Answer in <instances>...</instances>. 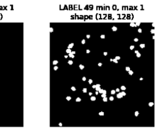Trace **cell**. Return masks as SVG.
<instances>
[{
	"label": "cell",
	"instance_id": "obj_6",
	"mask_svg": "<svg viewBox=\"0 0 160 131\" xmlns=\"http://www.w3.org/2000/svg\"><path fill=\"white\" fill-rule=\"evenodd\" d=\"M81 101V99L80 97H77L76 99V102H80Z\"/></svg>",
	"mask_w": 160,
	"mask_h": 131
},
{
	"label": "cell",
	"instance_id": "obj_27",
	"mask_svg": "<svg viewBox=\"0 0 160 131\" xmlns=\"http://www.w3.org/2000/svg\"><path fill=\"white\" fill-rule=\"evenodd\" d=\"M83 93H86L87 92V89L86 88L83 89Z\"/></svg>",
	"mask_w": 160,
	"mask_h": 131
},
{
	"label": "cell",
	"instance_id": "obj_14",
	"mask_svg": "<svg viewBox=\"0 0 160 131\" xmlns=\"http://www.w3.org/2000/svg\"><path fill=\"white\" fill-rule=\"evenodd\" d=\"M81 43H82L83 45H85V43H86V40H85V39H83V40H82Z\"/></svg>",
	"mask_w": 160,
	"mask_h": 131
},
{
	"label": "cell",
	"instance_id": "obj_9",
	"mask_svg": "<svg viewBox=\"0 0 160 131\" xmlns=\"http://www.w3.org/2000/svg\"><path fill=\"white\" fill-rule=\"evenodd\" d=\"M58 63V60H54L53 62V65H56Z\"/></svg>",
	"mask_w": 160,
	"mask_h": 131
},
{
	"label": "cell",
	"instance_id": "obj_28",
	"mask_svg": "<svg viewBox=\"0 0 160 131\" xmlns=\"http://www.w3.org/2000/svg\"><path fill=\"white\" fill-rule=\"evenodd\" d=\"M125 69H126V70L127 71V72H129V71L130 70V67H126Z\"/></svg>",
	"mask_w": 160,
	"mask_h": 131
},
{
	"label": "cell",
	"instance_id": "obj_49",
	"mask_svg": "<svg viewBox=\"0 0 160 131\" xmlns=\"http://www.w3.org/2000/svg\"><path fill=\"white\" fill-rule=\"evenodd\" d=\"M93 95V93L92 92H89V95L90 96H91Z\"/></svg>",
	"mask_w": 160,
	"mask_h": 131
},
{
	"label": "cell",
	"instance_id": "obj_45",
	"mask_svg": "<svg viewBox=\"0 0 160 131\" xmlns=\"http://www.w3.org/2000/svg\"><path fill=\"white\" fill-rule=\"evenodd\" d=\"M101 87L100 84H96V87Z\"/></svg>",
	"mask_w": 160,
	"mask_h": 131
},
{
	"label": "cell",
	"instance_id": "obj_25",
	"mask_svg": "<svg viewBox=\"0 0 160 131\" xmlns=\"http://www.w3.org/2000/svg\"><path fill=\"white\" fill-rule=\"evenodd\" d=\"M115 93H116V91H115V90H112L111 91V94L112 95H114V94H115Z\"/></svg>",
	"mask_w": 160,
	"mask_h": 131
},
{
	"label": "cell",
	"instance_id": "obj_48",
	"mask_svg": "<svg viewBox=\"0 0 160 131\" xmlns=\"http://www.w3.org/2000/svg\"><path fill=\"white\" fill-rule=\"evenodd\" d=\"M92 87H93V89H95V88H96V85H93V86H92Z\"/></svg>",
	"mask_w": 160,
	"mask_h": 131
},
{
	"label": "cell",
	"instance_id": "obj_38",
	"mask_svg": "<svg viewBox=\"0 0 160 131\" xmlns=\"http://www.w3.org/2000/svg\"><path fill=\"white\" fill-rule=\"evenodd\" d=\"M82 80L83 81H86V78L85 77H83L82 78Z\"/></svg>",
	"mask_w": 160,
	"mask_h": 131
},
{
	"label": "cell",
	"instance_id": "obj_18",
	"mask_svg": "<svg viewBox=\"0 0 160 131\" xmlns=\"http://www.w3.org/2000/svg\"><path fill=\"white\" fill-rule=\"evenodd\" d=\"M128 74H129V75H133V71H132V70H130L129 71V72H128Z\"/></svg>",
	"mask_w": 160,
	"mask_h": 131
},
{
	"label": "cell",
	"instance_id": "obj_47",
	"mask_svg": "<svg viewBox=\"0 0 160 131\" xmlns=\"http://www.w3.org/2000/svg\"><path fill=\"white\" fill-rule=\"evenodd\" d=\"M86 53H90V50H86Z\"/></svg>",
	"mask_w": 160,
	"mask_h": 131
},
{
	"label": "cell",
	"instance_id": "obj_20",
	"mask_svg": "<svg viewBox=\"0 0 160 131\" xmlns=\"http://www.w3.org/2000/svg\"><path fill=\"white\" fill-rule=\"evenodd\" d=\"M53 69H54V70H55V71H56V70H57L58 69V67H57V66H56V65H54V67Z\"/></svg>",
	"mask_w": 160,
	"mask_h": 131
},
{
	"label": "cell",
	"instance_id": "obj_17",
	"mask_svg": "<svg viewBox=\"0 0 160 131\" xmlns=\"http://www.w3.org/2000/svg\"><path fill=\"white\" fill-rule=\"evenodd\" d=\"M68 64L70 65H73V62L72 60H69V61L68 62Z\"/></svg>",
	"mask_w": 160,
	"mask_h": 131
},
{
	"label": "cell",
	"instance_id": "obj_13",
	"mask_svg": "<svg viewBox=\"0 0 160 131\" xmlns=\"http://www.w3.org/2000/svg\"><path fill=\"white\" fill-rule=\"evenodd\" d=\"M139 112L138 111H136L135 112V116H136V117H138V116H139Z\"/></svg>",
	"mask_w": 160,
	"mask_h": 131
},
{
	"label": "cell",
	"instance_id": "obj_10",
	"mask_svg": "<svg viewBox=\"0 0 160 131\" xmlns=\"http://www.w3.org/2000/svg\"><path fill=\"white\" fill-rule=\"evenodd\" d=\"M148 106H150V107H153V106H154V103H153V102H149Z\"/></svg>",
	"mask_w": 160,
	"mask_h": 131
},
{
	"label": "cell",
	"instance_id": "obj_54",
	"mask_svg": "<svg viewBox=\"0 0 160 131\" xmlns=\"http://www.w3.org/2000/svg\"><path fill=\"white\" fill-rule=\"evenodd\" d=\"M68 57V55H64V58H67Z\"/></svg>",
	"mask_w": 160,
	"mask_h": 131
},
{
	"label": "cell",
	"instance_id": "obj_22",
	"mask_svg": "<svg viewBox=\"0 0 160 131\" xmlns=\"http://www.w3.org/2000/svg\"><path fill=\"white\" fill-rule=\"evenodd\" d=\"M141 56V55L140 53H136V57H137L138 58H140Z\"/></svg>",
	"mask_w": 160,
	"mask_h": 131
},
{
	"label": "cell",
	"instance_id": "obj_16",
	"mask_svg": "<svg viewBox=\"0 0 160 131\" xmlns=\"http://www.w3.org/2000/svg\"><path fill=\"white\" fill-rule=\"evenodd\" d=\"M130 26H131V27H135L136 26V24L135 23H130Z\"/></svg>",
	"mask_w": 160,
	"mask_h": 131
},
{
	"label": "cell",
	"instance_id": "obj_7",
	"mask_svg": "<svg viewBox=\"0 0 160 131\" xmlns=\"http://www.w3.org/2000/svg\"><path fill=\"white\" fill-rule=\"evenodd\" d=\"M69 57H71V58H75V55H73L71 52L70 53H69Z\"/></svg>",
	"mask_w": 160,
	"mask_h": 131
},
{
	"label": "cell",
	"instance_id": "obj_3",
	"mask_svg": "<svg viewBox=\"0 0 160 131\" xmlns=\"http://www.w3.org/2000/svg\"><path fill=\"white\" fill-rule=\"evenodd\" d=\"M111 29H112V30H113V31H117L118 30V28H117V26H113Z\"/></svg>",
	"mask_w": 160,
	"mask_h": 131
},
{
	"label": "cell",
	"instance_id": "obj_35",
	"mask_svg": "<svg viewBox=\"0 0 160 131\" xmlns=\"http://www.w3.org/2000/svg\"><path fill=\"white\" fill-rule=\"evenodd\" d=\"M95 89H96V91H98V92L99 90H100L101 89V88H100V87H96V88H95Z\"/></svg>",
	"mask_w": 160,
	"mask_h": 131
},
{
	"label": "cell",
	"instance_id": "obj_41",
	"mask_svg": "<svg viewBox=\"0 0 160 131\" xmlns=\"http://www.w3.org/2000/svg\"><path fill=\"white\" fill-rule=\"evenodd\" d=\"M106 97V94H102V95H101V97L104 98V97Z\"/></svg>",
	"mask_w": 160,
	"mask_h": 131
},
{
	"label": "cell",
	"instance_id": "obj_36",
	"mask_svg": "<svg viewBox=\"0 0 160 131\" xmlns=\"http://www.w3.org/2000/svg\"><path fill=\"white\" fill-rule=\"evenodd\" d=\"M138 33H142V30L141 28H139L138 30Z\"/></svg>",
	"mask_w": 160,
	"mask_h": 131
},
{
	"label": "cell",
	"instance_id": "obj_12",
	"mask_svg": "<svg viewBox=\"0 0 160 131\" xmlns=\"http://www.w3.org/2000/svg\"><path fill=\"white\" fill-rule=\"evenodd\" d=\"M71 52H72V51H71V49H69V48H68L67 49V50H66V52H67V53H70Z\"/></svg>",
	"mask_w": 160,
	"mask_h": 131
},
{
	"label": "cell",
	"instance_id": "obj_21",
	"mask_svg": "<svg viewBox=\"0 0 160 131\" xmlns=\"http://www.w3.org/2000/svg\"><path fill=\"white\" fill-rule=\"evenodd\" d=\"M67 100L68 101L71 100V97L70 96H68V97H67Z\"/></svg>",
	"mask_w": 160,
	"mask_h": 131
},
{
	"label": "cell",
	"instance_id": "obj_11",
	"mask_svg": "<svg viewBox=\"0 0 160 131\" xmlns=\"http://www.w3.org/2000/svg\"><path fill=\"white\" fill-rule=\"evenodd\" d=\"M103 102H106L107 101H108V98L106 97H104V98H103Z\"/></svg>",
	"mask_w": 160,
	"mask_h": 131
},
{
	"label": "cell",
	"instance_id": "obj_23",
	"mask_svg": "<svg viewBox=\"0 0 160 131\" xmlns=\"http://www.w3.org/2000/svg\"><path fill=\"white\" fill-rule=\"evenodd\" d=\"M121 95H123V96H126V93L124 91H123L122 92H121Z\"/></svg>",
	"mask_w": 160,
	"mask_h": 131
},
{
	"label": "cell",
	"instance_id": "obj_34",
	"mask_svg": "<svg viewBox=\"0 0 160 131\" xmlns=\"http://www.w3.org/2000/svg\"><path fill=\"white\" fill-rule=\"evenodd\" d=\"M100 37H101V39H105V35H101Z\"/></svg>",
	"mask_w": 160,
	"mask_h": 131
},
{
	"label": "cell",
	"instance_id": "obj_26",
	"mask_svg": "<svg viewBox=\"0 0 160 131\" xmlns=\"http://www.w3.org/2000/svg\"><path fill=\"white\" fill-rule=\"evenodd\" d=\"M109 100H110V101H113V100H114V97H113V96L110 97H109Z\"/></svg>",
	"mask_w": 160,
	"mask_h": 131
},
{
	"label": "cell",
	"instance_id": "obj_52",
	"mask_svg": "<svg viewBox=\"0 0 160 131\" xmlns=\"http://www.w3.org/2000/svg\"><path fill=\"white\" fill-rule=\"evenodd\" d=\"M59 126H62L63 124H62V123H59Z\"/></svg>",
	"mask_w": 160,
	"mask_h": 131
},
{
	"label": "cell",
	"instance_id": "obj_29",
	"mask_svg": "<svg viewBox=\"0 0 160 131\" xmlns=\"http://www.w3.org/2000/svg\"><path fill=\"white\" fill-rule=\"evenodd\" d=\"M115 59L117 60H120V59H121V57H119V56H117V57H115Z\"/></svg>",
	"mask_w": 160,
	"mask_h": 131
},
{
	"label": "cell",
	"instance_id": "obj_2",
	"mask_svg": "<svg viewBox=\"0 0 160 131\" xmlns=\"http://www.w3.org/2000/svg\"><path fill=\"white\" fill-rule=\"evenodd\" d=\"M73 46H74V43H71V44H70L69 45H68V48H69V49H71V48H72L73 47Z\"/></svg>",
	"mask_w": 160,
	"mask_h": 131
},
{
	"label": "cell",
	"instance_id": "obj_46",
	"mask_svg": "<svg viewBox=\"0 0 160 131\" xmlns=\"http://www.w3.org/2000/svg\"><path fill=\"white\" fill-rule=\"evenodd\" d=\"M53 31V28L51 27V28H50V33H52Z\"/></svg>",
	"mask_w": 160,
	"mask_h": 131
},
{
	"label": "cell",
	"instance_id": "obj_56",
	"mask_svg": "<svg viewBox=\"0 0 160 131\" xmlns=\"http://www.w3.org/2000/svg\"><path fill=\"white\" fill-rule=\"evenodd\" d=\"M151 32L152 33H154V30H152L151 31Z\"/></svg>",
	"mask_w": 160,
	"mask_h": 131
},
{
	"label": "cell",
	"instance_id": "obj_4",
	"mask_svg": "<svg viewBox=\"0 0 160 131\" xmlns=\"http://www.w3.org/2000/svg\"><path fill=\"white\" fill-rule=\"evenodd\" d=\"M79 68H80V70H83V69L85 68V66H84L83 65L80 64V65H79Z\"/></svg>",
	"mask_w": 160,
	"mask_h": 131
},
{
	"label": "cell",
	"instance_id": "obj_40",
	"mask_svg": "<svg viewBox=\"0 0 160 131\" xmlns=\"http://www.w3.org/2000/svg\"><path fill=\"white\" fill-rule=\"evenodd\" d=\"M115 91H116V92H120V90H119V89H116L115 90Z\"/></svg>",
	"mask_w": 160,
	"mask_h": 131
},
{
	"label": "cell",
	"instance_id": "obj_57",
	"mask_svg": "<svg viewBox=\"0 0 160 131\" xmlns=\"http://www.w3.org/2000/svg\"><path fill=\"white\" fill-rule=\"evenodd\" d=\"M143 80V78H140V80Z\"/></svg>",
	"mask_w": 160,
	"mask_h": 131
},
{
	"label": "cell",
	"instance_id": "obj_32",
	"mask_svg": "<svg viewBox=\"0 0 160 131\" xmlns=\"http://www.w3.org/2000/svg\"><path fill=\"white\" fill-rule=\"evenodd\" d=\"M113 62H114V63H118V60H116L115 58H114V59H113Z\"/></svg>",
	"mask_w": 160,
	"mask_h": 131
},
{
	"label": "cell",
	"instance_id": "obj_53",
	"mask_svg": "<svg viewBox=\"0 0 160 131\" xmlns=\"http://www.w3.org/2000/svg\"><path fill=\"white\" fill-rule=\"evenodd\" d=\"M136 26H140V23H136Z\"/></svg>",
	"mask_w": 160,
	"mask_h": 131
},
{
	"label": "cell",
	"instance_id": "obj_51",
	"mask_svg": "<svg viewBox=\"0 0 160 131\" xmlns=\"http://www.w3.org/2000/svg\"><path fill=\"white\" fill-rule=\"evenodd\" d=\"M71 53H72L73 55H75L76 54V52H71Z\"/></svg>",
	"mask_w": 160,
	"mask_h": 131
},
{
	"label": "cell",
	"instance_id": "obj_33",
	"mask_svg": "<svg viewBox=\"0 0 160 131\" xmlns=\"http://www.w3.org/2000/svg\"><path fill=\"white\" fill-rule=\"evenodd\" d=\"M103 89H101L100 90L98 91V92L100 93V94H103Z\"/></svg>",
	"mask_w": 160,
	"mask_h": 131
},
{
	"label": "cell",
	"instance_id": "obj_37",
	"mask_svg": "<svg viewBox=\"0 0 160 131\" xmlns=\"http://www.w3.org/2000/svg\"><path fill=\"white\" fill-rule=\"evenodd\" d=\"M103 55H104V56H106V55H108V52H104L103 53Z\"/></svg>",
	"mask_w": 160,
	"mask_h": 131
},
{
	"label": "cell",
	"instance_id": "obj_58",
	"mask_svg": "<svg viewBox=\"0 0 160 131\" xmlns=\"http://www.w3.org/2000/svg\"><path fill=\"white\" fill-rule=\"evenodd\" d=\"M110 62H113V59H110Z\"/></svg>",
	"mask_w": 160,
	"mask_h": 131
},
{
	"label": "cell",
	"instance_id": "obj_15",
	"mask_svg": "<svg viewBox=\"0 0 160 131\" xmlns=\"http://www.w3.org/2000/svg\"><path fill=\"white\" fill-rule=\"evenodd\" d=\"M71 90H72V91H76V87H71Z\"/></svg>",
	"mask_w": 160,
	"mask_h": 131
},
{
	"label": "cell",
	"instance_id": "obj_30",
	"mask_svg": "<svg viewBox=\"0 0 160 131\" xmlns=\"http://www.w3.org/2000/svg\"><path fill=\"white\" fill-rule=\"evenodd\" d=\"M88 83H89V84H91L93 83V80L92 79H90L89 80H88Z\"/></svg>",
	"mask_w": 160,
	"mask_h": 131
},
{
	"label": "cell",
	"instance_id": "obj_24",
	"mask_svg": "<svg viewBox=\"0 0 160 131\" xmlns=\"http://www.w3.org/2000/svg\"><path fill=\"white\" fill-rule=\"evenodd\" d=\"M130 50H133V49L135 48V46H134V45H131V46H130Z\"/></svg>",
	"mask_w": 160,
	"mask_h": 131
},
{
	"label": "cell",
	"instance_id": "obj_44",
	"mask_svg": "<svg viewBox=\"0 0 160 131\" xmlns=\"http://www.w3.org/2000/svg\"><path fill=\"white\" fill-rule=\"evenodd\" d=\"M98 65L99 67H101V66H102V63H99L98 64Z\"/></svg>",
	"mask_w": 160,
	"mask_h": 131
},
{
	"label": "cell",
	"instance_id": "obj_43",
	"mask_svg": "<svg viewBox=\"0 0 160 131\" xmlns=\"http://www.w3.org/2000/svg\"><path fill=\"white\" fill-rule=\"evenodd\" d=\"M134 41L135 42H137V41H138V39H137V38H135V39H134Z\"/></svg>",
	"mask_w": 160,
	"mask_h": 131
},
{
	"label": "cell",
	"instance_id": "obj_55",
	"mask_svg": "<svg viewBox=\"0 0 160 131\" xmlns=\"http://www.w3.org/2000/svg\"><path fill=\"white\" fill-rule=\"evenodd\" d=\"M98 94H99V92L98 91H96V95H98Z\"/></svg>",
	"mask_w": 160,
	"mask_h": 131
},
{
	"label": "cell",
	"instance_id": "obj_50",
	"mask_svg": "<svg viewBox=\"0 0 160 131\" xmlns=\"http://www.w3.org/2000/svg\"><path fill=\"white\" fill-rule=\"evenodd\" d=\"M139 53L138 50H135V54H136V53Z\"/></svg>",
	"mask_w": 160,
	"mask_h": 131
},
{
	"label": "cell",
	"instance_id": "obj_1",
	"mask_svg": "<svg viewBox=\"0 0 160 131\" xmlns=\"http://www.w3.org/2000/svg\"><path fill=\"white\" fill-rule=\"evenodd\" d=\"M117 98H118V99H121V98H122V97H123V95H121V92H119V93H118V94H117Z\"/></svg>",
	"mask_w": 160,
	"mask_h": 131
},
{
	"label": "cell",
	"instance_id": "obj_31",
	"mask_svg": "<svg viewBox=\"0 0 160 131\" xmlns=\"http://www.w3.org/2000/svg\"><path fill=\"white\" fill-rule=\"evenodd\" d=\"M99 115L101 116H104V112H99Z\"/></svg>",
	"mask_w": 160,
	"mask_h": 131
},
{
	"label": "cell",
	"instance_id": "obj_39",
	"mask_svg": "<svg viewBox=\"0 0 160 131\" xmlns=\"http://www.w3.org/2000/svg\"><path fill=\"white\" fill-rule=\"evenodd\" d=\"M103 94H106V90H103Z\"/></svg>",
	"mask_w": 160,
	"mask_h": 131
},
{
	"label": "cell",
	"instance_id": "obj_5",
	"mask_svg": "<svg viewBox=\"0 0 160 131\" xmlns=\"http://www.w3.org/2000/svg\"><path fill=\"white\" fill-rule=\"evenodd\" d=\"M120 89H121V90H122L123 91H124V90H125L126 89V87L125 86H124V85H122Z\"/></svg>",
	"mask_w": 160,
	"mask_h": 131
},
{
	"label": "cell",
	"instance_id": "obj_19",
	"mask_svg": "<svg viewBox=\"0 0 160 131\" xmlns=\"http://www.w3.org/2000/svg\"><path fill=\"white\" fill-rule=\"evenodd\" d=\"M140 48H144L145 47V44H140Z\"/></svg>",
	"mask_w": 160,
	"mask_h": 131
},
{
	"label": "cell",
	"instance_id": "obj_42",
	"mask_svg": "<svg viewBox=\"0 0 160 131\" xmlns=\"http://www.w3.org/2000/svg\"><path fill=\"white\" fill-rule=\"evenodd\" d=\"M90 37H91L90 35H86V38H87V39H90Z\"/></svg>",
	"mask_w": 160,
	"mask_h": 131
},
{
	"label": "cell",
	"instance_id": "obj_8",
	"mask_svg": "<svg viewBox=\"0 0 160 131\" xmlns=\"http://www.w3.org/2000/svg\"><path fill=\"white\" fill-rule=\"evenodd\" d=\"M96 97H94V96H91V101H95L96 100Z\"/></svg>",
	"mask_w": 160,
	"mask_h": 131
}]
</instances>
